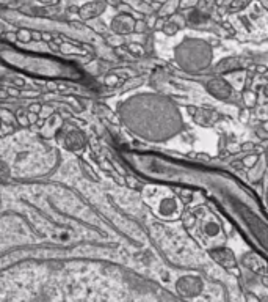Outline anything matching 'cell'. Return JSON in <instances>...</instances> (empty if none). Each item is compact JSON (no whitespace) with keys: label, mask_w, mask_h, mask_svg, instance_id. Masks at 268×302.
<instances>
[{"label":"cell","mask_w":268,"mask_h":302,"mask_svg":"<svg viewBox=\"0 0 268 302\" xmlns=\"http://www.w3.org/2000/svg\"><path fill=\"white\" fill-rule=\"evenodd\" d=\"M122 159L135 173L150 181L201 191L230 219L242 236L268 260V211L260 200L234 175L194 162L143 151L124 149Z\"/></svg>","instance_id":"obj_1"},{"label":"cell","mask_w":268,"mask_h":302,"mask_svg":"<svg viewBox=\"0 0 268 302\" xmlns=\"http://www.w3.org/2000/svg\"><path fill=\"white\" fill-rule=\"evenodd\" d=\"M120 115L134 134L146 140H168L182 129V117L178 106L165 96H134L121 104Z\"/></svg>","instance_id":"obj_2"},{"label":"cell","mask_w":268,"mask_h":302,"mask_svg":"<svg viewBox=\"0 0 268 302\" xmlns=\"http://www.w3.org/2000/svg\"><path fill=\"white\" fill-rule=\"evenodd\" d=\"M8 55L4 52V59L11 62V65L18 66L22 71H30L34 74H42L46 77H69V79H78L80 71L74 66L64 65V62H56L50 59H41V57L24 55L20 52H13Z\"/></svg>","instance_id":"obj_3"},{"label":"cell","mask_w":268,"mask_h":302,"mask_svg":"<svg viewBox=\"0 0 268 302\" xmlns=\"http://www.w3.org/2000/svg\"><path fill=\"white\" fill-rule=\"evenodd\" d=\"M176 60L185 71L196 73L207 68L212 62V49L206 41L187 38L176 48Z\"/></svg>","instance_id":"obj_4"},{"label":"cell","mask_w":268,"mask_h":302,"mask_svg":"<svg viewBox=\"0 0 268 302\" xmlns=\"http://www.w3.org/2000/svg\"><path fill=\"white\" fill-rule=\"evenodd\" d=\"M204 288V283L201 280V277L198 275H185L180 277L176 282V289L185 297H194L198 296Z\"/></svg>","instance_id":"obj_5"},{"label":"cell","mask_w":268,"mask_h":302,"mask_svg":"<svg viewBox=\"0 0 268 302\" xmlns=\"http://www.w3.org/2000/svg\"><path fill=\"white\" fill-rule=\"evenodd\" d=\"M180 211V206H179V200L176 197H165L162 199L158 206H157V213L158 216L165 217V219H172V217H178Z\"/></svg>","instance_id":"obj_6"},{"label":"cell","mask_w":268,"mask_h":302,"mask_svg":"<svg viewBox=\"0 0 268 302\" xmlns=\"http://www.w3.org/2000/svg\"><path fill=\"white\" fill-rule=\"evenodd\" d=\"M207 90L212 96L218 98V99H228L232 93V87L226 82L224 79H212L210 82L207 84Z\"/></svg>","instance_id":"obj_7"},{"label":"cell","mask_w":268,"mask_h":302,"mask_svg":"<svg viewBox=\"0 0 268 302\" xmlns=\"http://www.w3.org/2000/svg\"><path fill=\"white\" fill-rule=\"evenodd\" d=\"M136 22L130 15H118L112 21V30L121 35L132 33L135 30Z\"/></svg>","instance_id":"obj_8"},{"label":"cell","mask_w":268,"mask_h":302,"mask_svg":"<svg viewBox=\"0 0 268 302\" xmlns=\"http://www.w3.org/2000/svg\"><path fill=\"white\" fill-rule=\"evenodd\" d=\"M64 146L71 151H78L85 146L86 143V138L84 135V132L78 131V129H71L64 134V140H63Z\"/></svg>","instance_id":"obj_9"},{"label":"cell","mask_w":268,"mask_h":302,"mask_svg":"<svg viewBox=\"0 0 268 302\" xmlns=\"http://www.w3.org/2000/svg\"><path fill=\"white\" fill-rule=\"evenodd\" d=\"M210 255H212V258L216 263H220L221 266H226V268H234L236 266L234 253L226 247H215V249H212Z\"/></svg>","instance_id":"obj_10"},{"label":"cell","mask_w":268,"mask_h":302,"mask_svg":"<svg viewBox=\"0 0 268 302\" xmlns=\"http://www.w3.org/2000/svg\"><path fill=\"white\" fill-rule=\"evenodd\" d=\"M106 2L104 0H96V2H90L80 8V16L84 19H92L106 11Z\"/></svg>","instance_id":"obj_11"},{"label":"cell","mask_w":268,"mask_h":302,"mask_svg":"<svg viewBox=\"0 0 268 302\" xmlns=\"http://www.w3.org/2000/svg\"><path fill=\"white\" fill-rule=\"evenodd\" d=\"M202 231H204V235L207 238H210V239L223 238V231H221V227H220L218 222H215V220H207V222L204 224V227H202Z\"/></svg>","instance_id":"obj_12"},{"label":"cell","mask_w":268,"mask_h":302,"mask_svg":"<svg viewBox=\"0 0 268 302\" xmlns=\"http://www.w3.org/2000/svg\"><path fill=\"white\" fill-rule=\"evenodd\" d=\"M204 21H206V18H204L202 13H200V11H192V13L188 15V22H190V24L198 26V24H201V22H204Z\"/></svg>","instance_id":"obj_13"},{"label":"cell","mask_w":268,"mask_h":302,"mask_svg":"<svg viewBox=\"0 0 268 302\" xmlns=\"http://www.w3.org/2000/svg\"><path fill=\"white\" fill-rule=\"evenodd\" d=\"M250 4V0H234V2H232V8L234 10H240V8H243L244 5H248Z\"/></svg>","instance_id":"obj_14"},{"label":"cell","mask_w":268,"mask_h":302,"mask_svg":"<svg viewBox=\"0 0 268 302\" xmlns=\"http://www.w3.org/2000/svg\"><path fill=\"white\" fill-rule=\"evenodd\" d=\"M265 208L268 211V186H266V192H265Z\"/></svg>","instance_id":"obj_15"},{"label":"cell","mask_w":268,"mask_h":302,"mask_svg":"<svg viewBox=\"0 0 268 302\" xmlns=\"http://www.w3.org/2000/svg\"><path fill=\"white\" fill-rule=\"evenodd\" d=\"M112 5H120V0H108Z\"/></svg>","instance_id":"obj_16"},{"label":"cell","mask_w":268,"mask_h":302,"mask_svg":"<svg viewBox=\"0 0 268 302\" xmlns=\"http://www.w3.org/2000/svg\"><path fill=\"white\" fill-rule=\"evenodd\" d=\"M266 155H268V148H266Z\"/></svg>","instance_id":"obj_17"}]
</instances>
